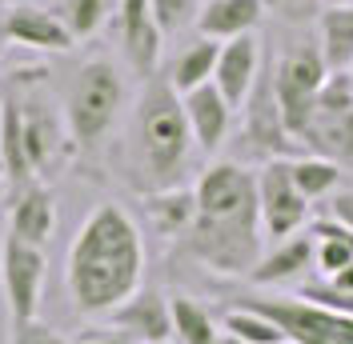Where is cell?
<instances>
[{"mask_svg": "<svg viewBox=\"0 0 353 344\" xmlns=\"http://www.w3.org/2000/svg\"><path fill=\"white\" fill-rule=\"evenodd\" d=\"M197 216L181 237L185 257L217 277H249L261 260V204L257 172L241 160H217L197 180Z\"/></svg>", "mask_w": 353, "mask_h": 344, "instance_id": "cell-1", "label": "cell"}, {"mask_svg": "<svg viewBox=\"0 0 353 344\" xmlns=\"http://www.w3.org/2000/svg\"><path fill=\"white\" fill-rule=\"evenodd\" d=\"M65 284L81 316H109L145 284V237L129 208L105 200L85 216L65 260Z\"/></svg>", "mask_w": 353, "mask_h": 344, "instance_id": "cell-2", "label": "cell"}, {"mask_svg": "<svg viewBox=\"0 0 353 344\" xmlns=\"http://www.w3.org/2000/svg\"><path fill=\"white\" fill-rule=\"evenodd\" d=\"M193 149L181 92L169 76H149L129 120V184L141 196L181 184Z\"/></svg>", "mask_w": 353, "mask_h": 344, "instance_id": "cell-3", "label": "cell"}, {"mask_svg": "<svg viewBox=\"0 0 353 344\" xmlns=\"http://www.w3.org/2000/svg\"><path fill=\"white\" fill-rule=\"evenodd\" d=\"M121 108H125V76L112 61L97 56L77 68L65 96V125L77 152L101 149L121 120Z\"/></svg>", "mask_w": 353, "mask_h": 344, "instance_id": "cell-4", "label": "cell"}, {"mask_svg": "<svg viewBox=\"0 0 353 344\" xmlns=\"http://www.w3.org/2000/svg\"><path fill=\"white\" fill-rule=\"evenodd\" d=\"M12 76L24 85V96L12 85L4 88V96H8V100L17 105V112H21L28 169H32L37 180H48V176H57L61 169L72 164L77 144H72V136H68L65 112H57V105L48 100V92L41 88L44 72H12Z\"/></svg>", "mask_w": 353, "mask_h": 344, "instance_id": "cell-5", "label": "cell"}, {"mask_svg": "<svg viewBox=\"0 0 353 344\" xmlns=\"http://www.w3.org/2000/svg\"><path fill=\"white\" fill-rule=\"evenodd\" d=\"M269 76H273V96H277V108H281L285 132L301 144V132H305L309 112L317 105V92L330 76L325 56H321L317 44H293L273 61Z\"/></svg>", "mask_w": 353, "mask_h": 344, "instance_id": "cell-6", "label": "cell"}, {"mask_svg": "<svg viewBox=\"0 0 353 344\" xmlns=\"http://www.w3.org/2000/svg\"><path fill=\"white\" fill-rule=\"evenodd\" d=\"M301 144L325 160L353 164V76L330 72L317 92V105L309 112V125L301 132Z\"/></svg>", "mask_w": 353, "mask_h": 344, "instance_id": "cell-7", "label": "cell"}, {"mask_svg": "<svg viewBox=\"0 0 353 344\" xmlns=\"http://www.w3.org/2000/svg\"><path fill=\"white\" fill-rule=\"evenodd\" d=\"M44 268H48L44 248L24 244L12 233H4V240H0V292H4L12 324H24L41 312Z\"/></svg>", "mask_w": 353, "mask_h": 344, "instance_id": "cell-8", "label": "cell"}, {"mask_svg": "<svg viewBox=\"0 0 353 344\" xmlns=\"http://www.w3.org/2000/svg\"><path fill=\"white\" fill-rule=\"evenodd\" d=\"M257 204H261V228L265 237L285 240L301 233L309 220V200L297 193L289 160H265L257 172Z\"/></svg>", "mask_w": 353, "mask_h": 344, "instance_id": "cell-9", "label": "cell"}, {"mask_svg": "<svg viewBox=\"0 0 353 344\" xmlns=\"http://www.w3.org/2000/svg\"><path fill=\"white\" fill-rule=\"evenodd\" d=\"M245 125H241V140L245 149L253 152L257 160H289L293 152V136L285 132V120H281V108H277V96H273V76L269 68L261 65V76L253 92L245 96Z\"/></svg>", "mask_w": 353, "mask_h": 344, "instance_id": "cell-10", "label": "cell"}, {"mask_svg": "<svg viewBox=\"0 0 353 344\" xmlns=\"http://www.w3.org/2000/svg\"><path fill=\"white\" fill-rule=\"evenodd\" d=\"M112 21H117V41H121V52H125L129 68L137 76H145V80L157 76L165 32L157 28L149 0H117Z\"/></svg>", "mask_w": 353, "mask_h": 344, "instance_id": "cell-11", "label": "cell"}, {"mask_svg": "<svg viewBox=\"0 0 353 344\" xmlns=\"http://www.w3.org/2000/svg\"><path fill=\"white\" fill-rule=\"evenodd\" d=\"M109 324L121 328L132 344H169L173 341V297L141 284L129 301L109 312Z\"/></svg>", "mask_w": 353, "mask_h": 344, "instance_id": "cell-12", "label": "cell"}, {"mask_svg": "<svg viewBox=\"0 0 353 344\" xmlns=\"http://www.w3.org/2000/svg\"><path fill=\"white\" fill-rule=\"evenodd\" d=\"M0 36L8 44L32 48V52H68L77 44L68 36L65 21L52 8H41V4H12V8H4L0 12Z\"/></svg>", "mask_w": 353, "mask_h": 344, "instance_id": "cell-13", "label": "cell"}, {"mask_svg": "<svg viewBox=\"0 0 353 344\" xmlns=\"http://www.w3.org/2000/svg\"><path fill=\"white\" fill-rule=\"evenodd\" d=\"M261 65H265V48H261V41H257V32L233 36V41L221 44V52H217L213 85L221 88V96L233 108H241L245 96L257 85V76H261Z\"/></svg>", "mask_w": 353, "mask_h": 344, "instance_id": "cell-14", "label": "cell"}, {"mask_svg": "<svg viewBox=\"0 0 353 344\" xmlns=\"http://www.w3.org/2000/svg\"><path fill=\"white\" fill-rule=\"evenodd\" d=\"M185 105V120H189V132H193V144L201 152H217L225 140H229V129H233V105L221 96V88L209 80V85L193 88L181 96Z\"/></svg>", "mask_w": 353, "mask_h": 344, "instance_id": "cell-15", "label": "cell"}, {"mask_svg": "<svg viewBox=\"0 0 353 344\" xmlns=\"http://www.w3.org/2000/svg\"><path fill=\"white\" fill-rule=\"evenodd\" d=\"M52 228H57V204H52L48 180H37V184L8 196V233L17 240L44 248Z\"/></svg>", "mask_w": 353, "mask_h": 344, "instance_id": "cell-16", "label": "cell"}, {"mask_svg": "<svg viewBox=\"0 0 353 344\" xmlns=\"http://www.w3.org/2000/svg\"><path fill=\"white\" fill-rule=\"evenodd\" d=\"M265 17V0H205L197 8V32L209 36V41H233V36H245L253 32Z\"/></svg>", "mask_w": 353, "mask_h": 344, "instance_id": "cell-17", "label": "cell"}, {"mask_svg": "<svg viewBox=\"0 0 353 344\" xmlns=\"http://www.w3.org/2000/svg\"><path fill=\"white\" fill-rule=\"evenodd\" d=\"M309 268H313V233H293V237L277 240V248L269 257L257 260L249 280L269 288V284H285V280L305 277Z\"/></svg>", "mask_w": 353, "mask_h": 344, "instance_id": "cell-18", "label": "cell"}, {"mask_svg": "<svg viewBox=\"0 0 353 344\" xmlns=\"http://www.w3.org/2000/svg\"><path fill=\"white\" fill-rule=\"evenodd\" d=\"M145 213L153 220V228L161 237L169 240H181L189 233L193 216H197V193L185 189V184H173V189H161V193H145L141 196Z\"/></svg>", "mask_w": 353, "mask_h": 344, "instance_id": "cell-19", "label": "cell"}, {"mask_svg": "<svg viewBox=\"0 0 353 344\" xmlns=\"http://www.w3.org/2000/svg\"><path fill=\"white\" fill-rule=\"evenodd\" d=\"M317 32H321V56H325V68L330 72H350L353 65V4H325L321 21H317Z\"/></svg>", "mask_w": 353, "mask_h": 344, "instance_id": "cell-20", "label": "cell"}, {"mask_svg": "<svg viewBox=\"0 0 353 344\" xmlns=\"http://www.w3.org/2000/svg\"><path fill=\"white\" fill-rule=\"evenodd\" d=\"M217 52H221V44L209 41V36L193 41L189 48H181V56H176L173 68H169V85H173L181 96L193 92V88H201V85H209L213 72H217Z\"/></svg>", "mask_w": 353, "mask_h": 344, "instance_id": "cell-21", "label": "cell"}, {"mask_svg": "<svg viewBox=\"0 0 353 344\" xmlns=\"http://www.w3.org/2000/svg\"><path fill=\"white\" fill-rule=\"evenodd\" d=\"M289 172H293V184L297 193L305 196L309 204L313 200H325L341 189V164L337 160H325L317 152H305V156H289Z\"/></svg>", "mask_w": 353, "mask_h": 344, "instance_id": "cell-22", "label": "cell"}, {"mask_svg": "<svg viewBox=\"0 0 353 344\" xmlns=\"http://www.w3.org/2000/svg\"><path fill=\"white\" fill-rule=\"evenodd\" d=\"M173 341L176 344H221V328L201 301L173 297Z\"/></svg>", "mask_w": 353, "mask_h": 344, "instance_id": "cell-23", "label": "cell"}, {"mask_svg": "<svg viewBox=\"0 0 353 344\" xmlns=\"http://www.w3.org/2000/svg\"><path fill=\"white\" fill-rule=\"evenodd\" d=\"M221 332H229V336H237V341H245V344H285V332L269 321L265 312L249 308V304L229 308L225 321H221Z\"/></svg>", "mask_w": 353, "mask_h": 344, "instance_id": "cell-24", "label": "cell"}, {"mask_svg": "<svg viewBox=\"0 0 353 344\" xmlns=\"http://www.w3.org/2000/svg\"><path fill=\"white\" fill-rule=\"evenodd\" d=\"M112 8H117V0H65L57 17L65 21L72 41H88V36H97L105 28V21L112 17Z\"/></svg>", "mask_w": 353, "mask_h": 344, "instance_id": "cell-25", "label": "cell"}, {"mask_svg": "<svg viewBox=\"0 0 353 344\" xmlns=\"http://www.w3.org/2000/svg\"><path fill=\"white\" fill-rule=\"evenodd\" d=\"M297 297H301V301L321 304V308H337V312H350L353 316V260L345 264V268H337L333 277H321V280L301 284Z\"/></svg>", "mask_w": 353, "mask_h": 344, "instance_id": "cell-26", "label": "cell"}, {"mask_svg": "<svg viewBox=\"0 0 353 344\" xmlns=\"http://www.w3.org/2000/svg\"><path fill=\"white\" fill-rule=\"evenodd\" d=\"M149 8H153V21L157 28L169 36V32H181L185 24L197 21V0H149Z\"/></svg>", "mask_w": 353, "mask_h": 344, "instance_id": "cell-27", "label": "cell"}, {"mask_svg": "<svg viewBox=\"0 0 353 344\" xmlns=\"http://www.w3.org/2000/svg\"><path fill=\"white\" fill-rule=\"evenodd\" d=\"M8 344H68V341H65L61 328H52V324H44L41 316H32V321H24V324H12Z\"/></svg>", "mask_w": 353, "mask_h": 344, "instance_id": "cell-28", "label": "cell"}, {"mask_svg": "<svg viewBox=\"0 0 353 344\" xmlns=\"http://www.w3.org/2000/svg\"><path fill=\"white\" fill-rule=\"evenodd\" d=\"M68 344H132L121 328H112V324H97V328H85L77 341H68Z\"/></svg>", "mask_w": 353, "mask_h": 344, "instance_id": "cell-29", "label": "cell"}, {"mask_svg": "<svg viewBox=\"0 0 353 344\" xmlns=\"http://www.w3.org/2000/svg\"><path fill=\"white\" fill-rule=\"evenodd\" d=\"M330 216L353 233V189H337V193L330 196Z\"/></svg>", "mask_w": 353, "mask_h": 344, "instance_id": "cell-30", "label": "cell"}, {"mask_svg": "<svg viewBox=\"0 0 353 344\" xmlns=\"http://www.w3.org/2000/svg\"><path fill=\"white\" fill-rule=\"evenodd\" d=\"M221 344H245V341H237V336H229V332H221Z\"/></svg>", "mask_w": 353, "mask_h": 344, "instance_id": "cell-31", "label": "cell"}, {"mask_svg": "<svg viewBox=\"0 0 353 344\" xmlns=\"http://www.w3.org/2000/svg\"><path fill=\"white\" fill-rule=\"evenodd\" d=\"M289 0H265V8H285Z\"/></svg>", "mask_w": 353, "mask_h": 344, "instance_id": "cell-32", "label": "cell"}, {"mask_svg": "<svg viewBox=\"0 0 353 344\" xmlns=\"http://www.w3.org/2000/svg\"><path fill=\"white\" fill-rule=\"evenodd\" d=\"M325 4H353V0H325Z\"/></svg>", "mask_w": 353, "mask_h": 344, "instance_id": "cell-33", "label": "cell"}, {"mask_svg": "<svg viewBox=\"0 0 353 344\" xmlns=\"http://www.w3.org/2000/svg\"><path fill=\"white\" fill-rule=\"evenodd\" d=\"M0 116H4V92H0Z\"/></svg>", "mask_w": 353, "mask_h": 344, "instance_id": "cell-34", "label": "cell"}, {"mask_svg": "<svg viewBox=\"0 0 353 344\" xmlns=\"http://www.w3.org/2000/svg\"><path fill=\"white\" fill-rule=\"evenodd\" d=\"M350 76H353V65H350Z\"/></svg>", "mask_w": 353, "mask_h": 344, "instance_id": "cell-35", "label": "cell"}, {"mask_svg": "<svg viewBox=\"0 0 353 344\" xmlns=\"http://www.w3.org/2000/svg\"><path fill=\"white\" fill-rule=\"evenodd\" d=\"M169 344H176V341H169Z\"/></svg>", "mask_w": 353, "mask_h": 344, "instance_id": "cell-36", "label": "cell"}, {"mask_svg": "<svg viewBox=\"0 0 353 344\" xmlns=\"http://www.w3.org/2000/svg\"><path fill=\"white\" fill-rule=\"evenodd\" d=\"M0 4H4V0H0Z\"/></svg>", "mask_w": 353, "mask_h": 344, "instance_id": "cell-37", "label": "cell"}, {"mask_svg": "<svg viewBox=\"0 0 353 344\" xmlns=\"http://www.w3.org/2000/svg\"><path fill=\"white\" fill-rule=\"evenodd\" d=\"M0 41H4V36H0Z\"/></svg>", "mask_w": 353, "mask_h": 344, "instance_id": "cell-38", "label": "cell"}, {"mask_svg": "<svg viewBox=\"0 0 353 344\" xmlns=\"http://www.w3.org/2000/svg\"><path fill=\"white\" fill-rule=\"evenodd\" d=\"M285 344H289V341H285Z\"/></svg>", "mask_w": 353, "mask_h": 344, "instance_id": "cell-39", "label": "cell"}]
</instances>
